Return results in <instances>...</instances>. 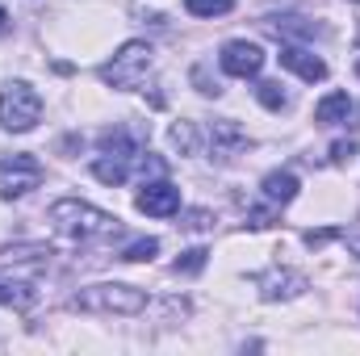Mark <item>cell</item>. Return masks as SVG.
I'll list each match as a JSON object with an SVG mask.
<instances>
[{
  "label": "cell",
  "instance_id": "obj_1",
  "mask_svg": "<svg viewBox=\"0 0 360 356\" xmlns=\"http://www.w3.org/2000/svg\"><path fill=\"white\" fill-rule=\"evenodd\" d=\"M51 222H55L63 235H72V239H101V235H117V227H122L113 214L96 210V205H89V201H76V197L55 201V205H51Z\"/></svg>",
  "mask_w": 360,
  "mask_h": 356
},
{
  "label": "cell",
  "instance_id": "obj_2",
  "mask_svg": "<svg viewBox=\"0 0 360 356\" xmlns=\"http://www.w3.org/2000/svg\"><path fill=\"white\" fill-rule=\"evenodd\" d=\"M76 310H89V314H139L147 310V293L134 289V285H122V281H109V285H89L72 298Z\"/></svg>",
  "mask_w": 360,
  "mask_h": 356
},
{
  "label": "cell",
  "instance_id": "obj_3",
  "mask_svg": "<svg viewBox=\"0 0 360 356\" xmlns=\"http://www.w3.org/2000/svg\"><path fill=\"white\" fill-rule=\"evenodd\" d=\"M38 117H42V96L30 89L25 80H17V84H8V89L0 92V122H4L8 134L34 130Z\"/></svg>",
  "mask_w": 360,
  "mask_h": 356
},
{
  "label": "cell",
  "instance_id": "obj_4",
  "mask_svg": "<svg viewBox=\"0 0 360 356\" xmlns=\"http://www.w3.org/2000/svg\"><path fill=\"white\" fill-rule=\"evenodd\" d=\"M147 72H151V46L147 42H126L113 55V63L101 68V80L113 84V89H139Z\"/></svg>",
  "mask_w": 360,
  "mask_h": 356
},
{
  "label": "cell",
  "instance_id": "obj_5",
  "mask_svg": "<svg viewBox=\"0 0 360 356\" xmlns=\"http://www.w3.org/2000/svg\"><path fill=\"white\" fill-rule=\"evenodd\" d=\"M42 184V164L34 155H13L0 164V197H25Z\"/></svg>",
  "mask_w": 360,
  "mask_h": 356
},
{
  "label": "cell",
  "instance_id": "obj_6",
  "mask_svg": "<svg viewBox=\"0 0 360 356\" xmlns=\"http://www.w3.org/2000/svg\"><path fill=\"white\" fill-rule=\"evenodd\" d=\"M134 205L143 214H151V218H172L180 210V189L172 180H151V184H143V193L134 197Z\"/></svg>",
  "mask_w": 360,
  "mask_h": 356
},
{
  "label": "cell",
  "instance_id": "obj_7",
  "mask_svg": "<svg viewBox=\"0 0 360 356\" xmlns=\"http://www.w3.org/2000/svg\"><path fill=\"white\" fill-rule=\"evenodd\" d=\"M260 68H264V51H260L256 42H226V46H222V72H226V76L248 80V76H256Z\"/></svg>",
  "mask_w": 360,
  "mask_h": 356
},
{
  "label": "cell",
  "instance_id": "obj_8",
  "mask_svg": "<svg viewBox=\"0 0 360 356\" xmlns=\"http://www.w3.org/2000/svg\"><path fill=\"white\" fill-rule=\"evenodd\" d=\"M281 63L289 68V72H297L302 80H327V63L314 55V51H306V46H281Z\"/></svg>",
  "mask_w": 360,
  "mask_h": 356
},
{
  "label": "cell",
  "instance_id": "obj_9",
  "mask_svg": "<svg viewBox=\"0 0 360 356\" xmlns=\"http://www.w3.org/2000/svg\"><path fill=\"white\" fill-rule=\"evenodd\" d=\"M256 285H260V293L269 298V302H276V298H293L297 289H306V276L302 272H264V276H256Z\"/></svg>",
  "mask_w": 360,
  "mask_h": 356
},
{
  "label": "cell",
  "instance_id": "obj_10",
  "mask_svg": "<svg viewBox=\"0 0 360 356\" xmlns=\"http://www.w3.org/2000/svg\"><path fill=\"white\" fill-rule=\"evenodd\" d=\"M348 113H352V96L348 92H331V96H323L314 105V122L319 126H340V122H348Z\"/></svg>",
  "mask_w": 360,
  "mask_h": 356
},
{
  "label": "cell",
  "instance_id": "obj_11",
  "mask_svg": "<svg viewBox=\"0 0 360 356\" xmlns=\"http://www.w3.org/2000/svg\"><path fill=\"white\" fill-rule=\"evenodd\" d=\"M297 189H302V184H297L293 172H269V177H264V197H269L272 205H289V201L297 197Z\"/></svg>",
  "mask_w": 360,
  "mask_h": 356
},
{
  "label": "cell",
  "instance_id": "obj_12",
  "mask_svg": "<svg viewBox=\"0 0 360 356\" xmlns=\"http://www.w3.org/2000/svg\"><path fill=\"white\" fill-rule=\"evenodd\" d=\"M92 172H96V180H105V184H122V180L130 177V160H122V155H101V160L92 164Z\"/></svg>",
  "mask_w": 360,
  "mask_h": 356
},
{
  "label": "cell",
  "instance_id": "obj_13",
  "mask_svg": "<svg viewBox=\"0 0 360 356\" xmlns=\"http://www.w3.org/2000/svg\"><path fill=\"white\" fill-rule=\"evenodd\" d=\"M34 289L30 285H21V281H0V302L4 306H13V310H30L34 306Z\"/></svg>",
  "mask_w": 360,
  "mask_h": 356
},
{
  "label": "cell",
  "instance_id": "obj_14",
  "mask_svg": "<svg viewBox=\"0 0 360 356\" xmlns=\"http://www.w3.org/2000/svg\"><path fill=\"white\" fill-rule=\"evenodd\" d=\"M184 8L193 17H222V13L235 8V0H184Z\"/></svg>",
  "mask_w": 360,
  "mask_h": 356
},
{
  "label": "cell",
  "instance_id": "obj_15",
  "mask_svg": "<svg viewBox=\"0 0 360 356\" xmlns=\"http://www.w3.org/2000/svg\"><path fill=\"white\" fill-rule=\"evenodd\" d=\"M160 252V239H134L126 252H122V260H130V265H139V260H151Z\"/></svg>",
  "mask_w": 360,
  "mask_h": 356
},
{
  "label": "cell",
  "instance_id": "obj_16",
  "mask_svg": "<svg viewBox=\"0 0 360 356\" xmlns=\"http://www.w3.org/2000/svg\"><path fill=\"white\" fill-rule=\"evenodd\" d=\"M205 256H210L205 248H188V252H184V256L176 260V272H184V276H193V272H201V268H205Z\"/></svg>",
  "mask_w": 360,
  "mask_h": 356
},
{
  "label": "cell",
  "instance_id": "obj_17",
  "mask_svg": "<svg viewBox=\"0 0 360 356\" xmlns=\"http://www.w3.org/2000/svg\"><path fill=\"white\" fill-rule=\"evenodd\" d=\"M172 143H176L180 151H193V147H197V130H193V122H176V126H172Z\"/></svg>",
  "mask_w": 360,
  "mask_h": 356
},
{
  "label": "cell",
  "instance_id": "obj_18",
  "mask_svg": "<svg viewBox=\"0 0 360 356\" xmlns=\"http://www.w3.org/2000/svg\"><path fill=\"white\" fill-rule=\"evenodd\" d=\"M256 96H260L269 109H285V92H281V84H272V80H264V84L256 89Z\"/></svg>",
  "mask_w": 360,
  "mask_h": 356
},
{
  "label": "cell",
  "instance_id": "obj_19",
  "mask_svg": "<svg viewBox=\"0 0 360 356\" xmlns=\"http://www.w3.org/2000/svg\"><path fill=\"white\" fill-rule=\"evenodd\" d=\"M335 235H340V231H306V243H310V248H323V243H331Z\"/></svg>",
  "mask_w": 360,
  "mask_h": 356
},
{
  "label": "cell",
  "instance_id": "obj_20",
  "mask_svg": "<svg viewBox=\"0 0 360 356\" xmlns=\"http://www.w3.org/2000/svg\"><path fill=\"white\" fill-rule=\"evenodd\" d=\"M352 151H356V143H335V147H331V160L344 164V160H352Z\"/></svg>",
  "mask_w": 360,
  "mask_h": 356
},
{
  "label": "cell",
  "instance_id": "obj_21",
  "mask_svg": "<svg viewBox=\"0 0 360 356\" xmlns=\"http://www.w3.org/2000/svg\"><path fill=\"white\" fill-rule=\"evenodd\" d=\"M4 25H8V13H4V8H0V34H4Z\"/></svg>",
  "mask_w": 360,
  "mask_h": 356
}]
</instances>
